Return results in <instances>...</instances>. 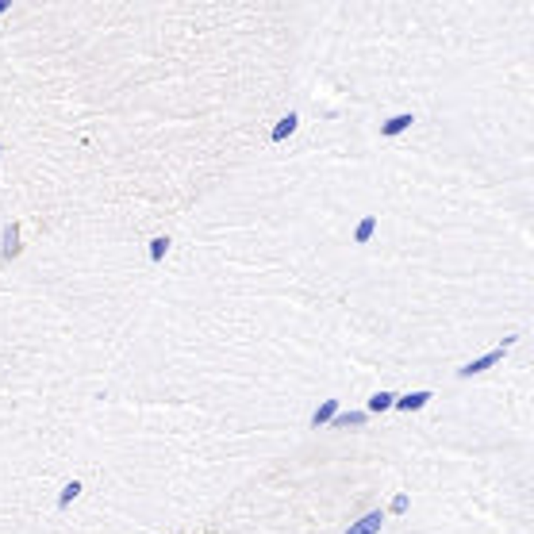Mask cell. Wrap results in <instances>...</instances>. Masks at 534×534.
I'll use <instances>...</instances> for the list:
<instances>
[{"label":"cell","mask_w":534,"mask_h":534,"mask_svg":"<svg viewBox=\"0 0 534 534\" xmlns=\"http://www.w3.org/2000/svg\"><path fill=\"white\" fill-rule=\"evenodd\" d=\"M166 250H169V238L166 235H158V238H150V262H161V257H166Z\"/></svg>","instance_id":"7c38bea8"},{"label":"cell","mask_w":534,"mask_h":534,"mask_svg":"<svg viewBox=\"0 0 534 534\" xmlns=\"http://www.w3.org/2000/svg\"><path fill=\"white\" fill-rule=\"evenodd\" d=\"M373 235H377V215H365V219H361V223L354 227V242H358V246H365Z\"/></svg>","instance_id":"30bf717a"},{"label":"cell","mask_w":534,"mask_h":534,"mask_svg":"<svg viewBox=\"0 0 534 534\" xmlns=\"http://www.w3.org/2000/svg\"><path fill=\"white\" fill-rule=\"evenodd\" d=\"M297 127H300V116H297V112L281 116V119H277V127H273V135H269V142H284V139L292 135V131H297Z\"/></svg>","instance_id":"52a82bcc"},{"label":"cell","mask_w":534,"mask_h":534,"mask_svg":"<svg viewBox=\"0 0 534 534\" xmlns=\"http://www.w3.org/2000/svg\"><path fill=\"white\" fill-rule=\"evenodd\" d=\"M8 8H12V0H0V16H4V12H8Z\"/></svg>","instance_id":"5bb4252c"},{"label":"cell","mask_w":534,"mask_h":534,"mask_svg":"<svg viewBox=\"0 0 534 534\" xmlns=\"http://www.w3.org/2000/svg\"><path fill=\"white\" fill-rule=\"evenodd\" d=\"M393 404H396V393H373V396H369V412H365V415L393 412Z\"/></svg>","instance_id":"ba28073f"},{"label":"cell","mask_w":534,"mask_h":534,"mask_svg":"<svg viewBox=\"0 0 534 534\" xmlns=\"http://www.w3.org/2000/svg\"><path fill=\"white\" fill-rule=\"evenodd\" d=\"M335 415H338V400H323V404L316 407V412H311V419H308V423L319 431V427H327Z\"/></svg>","instance_id":"8992f818"},{"label":"cell","mask_w":534,"mask_h":534,"mask_svg":"<svg viewBox=\"0 0 534 534\" xmlns=\"http://www.w3.org/2000/svg\"><path fill=\"white\" fill-rule=\"evenodd\" d=\"M407 508H412V500H407V492H396V496H393V503H388V511H393V515H404Z\"/></svg>","instance_id":"4fadbf2b"},{"label":"cell","mask_w":534,"mask_h":534,"mask_svg":"<svg viewBox=\"0 0 534 534\" xmlns=\"http://www.w3.org/2000/svg\"><path fill=\"white\" fill-rule=\"evenodd\" d=\"M431 393H427V388H415V393H404V396H396V412H407V415H412V412H423V407L427 404H431Z\"/></svg>","instance_id":"3957f363"},{"label":"cell","mask_w":534,"mask_h":534,"mask_svg":"<svg viewBox=\"0 0 534 534\" xmlns=\"http://www.w3.org/2000/svg\"><path fill=\"white\" fill-rule=\"evenodd\" d=\"M515 342H519V335H508V338H503L496 350H488V354H481V358H473V361H465V365L457 369V377H461V380H469V377H476V373H488L492 365H500V361H503V354H508V350L515 346Z\"/></svg>","instance_id":"6da1fadb"},{"label":"cell","mask_w":534,"mask_h":534,"mask_svg":"<svg viewBox=\"0 0 534 534\" xmlns=\"http://www.w3.org/2000/svg\"><path fill=\"white\" fill-rule=\"evenodd\" d=\"M81 492H85V484H81V481H70V484H65V488H62V496H58V511H65V508H70V503L78 500Z\"/></svg>","instance_id":"8fae6325"},{"label":"cell","mask_w":534,"mask_h":534,"mask_svg":"<svg viewBox=\"0 0 534 534\" xmlns=\"http://www.w3.org/2000/svg\"><path fill=\"white\" fill-rule=\"evenodd\" d=\"M412 123H415L412 112H400V116H393V119L380 123V139H396V135H404V131L412 127Z\"/></svg>","instance_id":"5b68a950"},{"label":"cell","mask_w":534,"mask_h":534,"mask_svg":"<svg viewBox=\"0 0 534 534\" xmlns=\"http://www.w3.org/2000/svg\"><path fill=\"white\" fill-rule=\"evenodd\" d=\"M0 154H4V146H0Z\"/></svg>","instance_id":"9a60e30c"},{"label":"cell","mask_w":534,"mask_h":534,"mask_svg":"<svg viewBox=\"0 0 534 534\" xmlns=\"http://www.w3.org/2000/svg\"><path fill=\"white\" fill-rule=\"evenodd\" d=\"M365 412H338L335 419H331V423L327 427H335V431H342V427H361V423H365Z\"/></svg>","instance_id":"9c48e42d"},{"label":"cell","mask_w":534,"mask_h":534,"mask_svg":"<svg viewBox=\"0 0 534 534\" xmlns=\"http://www.w3.org/2000/svg\"><path fill=\"white\" fill-rule=\"evenodd\" d=\"M380 527H385V511H369V515H361L358 523H350V530L346 534H380Z\"/></svg>","instance_id":"277c9868"},{"label":"cell","mask_w":534,"mask_h":534,"mask_svg":"<svg viewBox=\"0 0 534 534\" xmlns=\"http://www.w3.org/2000/svg\"><path fill=\"white\" fill-rule=\"evenodd\" d=\"M20 223H4V231H0V262H12V257H20Z\"/></svg>","instance_id":"7a4b0ae2"}]
</instances>
